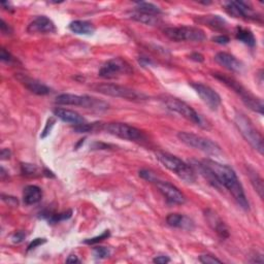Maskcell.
<instances>
[{
	"label": "cell",
	"mask_w": 264,
	"mask_h": 264,
	"mask_svg": "<svg viewBox=\"0 0 264 264\" xmlns=\"http://www.w3.org/2000/svg\"><path fill=\"white\" fill-rule=\"evenodd\" d=\"M203 161L212 170V172L220 182L221 186L226 188L231 193V195L234 196L239 206L245 211H248L250 209L248 198L236 172L230 167H228V165L219 163L211 159H205Z\"/></svg>",
	"instance_id": "1"
},
{
	"label": "cell",
	"mask_w": 264,
	"mask_h": 264,
	"mask_svg": "<svg viewBox=\"0 0 264 264\" xmlns=\"http://www.w3.org/2000/svg\"><path fill=\"white\" fill-rule=\"evenodd\" d=\"M213 77L216 78L221 83H223L224 85H226L228 88L233 89L237 94H239L242 97V101L247 108H249L253 112L259 113L260 115L263 114V102H262V99L258 98L254 94H252L249 90H247L236 79L231 78L227 75L221 74V73H214Z\"/></svg>",
	"instance_id": "2"
},
{
	"label": "cell",
	"mask_w": 264,
	"mask_h": 264,
	"mask_svg": "<svg viewBox=\"0 0 264 264\" xmlns=\"http://www.w3.org/2000/svg\"><path fill=\"white\" fill-rule=\"evenodd\" d=\"M156 158L169 171L175 173L178 177L187 183L195 182V172L189 164L181 160L179 157L165 152H157Z\"/></svg>",
	"instance_id": "3"
},
{
	"label": "cell",
	"mask_w": 264,
	"mask_h": 264,
	"mask_svg": "<svg viewBox=\"0 0 264 264\" xmlns=\"http://www.w3.org/2000/svg\"><path fill=\"white\" fill-rule=\"evenodd\" d=\"M55 103L59 106H74L82 107L93 111H106L109 109V105L97 98H93L87 95H76L64 93L56 97Z\"/></svg>",
	"instance_id": "4"
},
{
	"label": "cell",
	"mask_w": 264,
	"mask_h": 264,
	"mask_svg": "<svg viewBox=\"0 0 264 264\" xmlns=\"http://www.w3.org/2000/svg\"><path fill=\"white\" fill-rule=\"evenodd\" d=\"M235 123L240 130L243 138L261 155L263 154V139L259 131L254 127L252 122L242 113H237L235 117Z\"/></svg>",
	"instance_id": "5"
},
{
	"label": "cell",
	"mask_w": 264,
	"mask_h": 264,
	"mask_svg": "<svg viewBox=\"0 0 264 264\" xmlns=\"http://www.w3.org/2000/svg\"><path fill=\"white\" fill-rule=\"evenodd\" d=\"M163 33L165 37L176 43H181V42L201 43L207 39L205 31L198 27H190V26L169 27L163 30Z\"/></svg>",
	"instance_id": "6"
},
{
	"label": "cell",
	"mask_w": 264,
	"mask_h": 264,
	"mask_svg": "<svg viewBox=\"0 0 264 264\" xmlns=\"http://www.w3.org/2000/svg\"><path fill=\"white\" fill-rule=\"evenodd\" d=\"M178 138L186 146L196 150H200L204 153L215 155V156L222 154V150L220 146L217 143L207 138L197 136L195 134H191V132H186V131L179 132Z\"/></svg>",
	"instance_id": "7"
},
{
	"label": "cell",
	"mask_w": 264,
	"mask_h": 264,
	"mask_svg": "<svg viewBox=\"0 0 264 264\" xmlns=\"http://www.w3.org/2000/svg\"><path fill=\"white\" fill-rule=\"evenodd\" d=\"M95 91L107 95V96H112V97H117V98H123L126 101H131V102H142L146 101L147 96L139 91H136L134 89H130L124 86L116 85V84H99L94 87Z\"/></svg>",
	"instance_id": "8"
},
{
	"label": "cell",
	"mask_w": 264,
	"mask_h": 264,
	"mask_svg": "<svg viewBox=\"0 0 264 264\" xmlns=\"http://www.w3.org/2000/svg\"><path fill=\"white\" fill-rule=\"evenodd\" d=\"M163 103L169 110L181 115L183 118L187 119L188 121L204 127V122L202 117L197 114V112L192 109L189 105L182 102L179 98L175 97H165L163 99Z\"/></svg>",
	"instance_id": "9"
},
{
	"label": "cell",
	"mask_w": 264,
	"mask_h": 264,
	"mask_svg": "<svg viewBox=\"0 0 264 264\" xmlns=\"http://www.w3.org/2000/svg\"><path fill=\"white\" fill-rule=\"evenodd\" d=\"M104 130L112 136L126 141L137 142L144 139V134L140 129L126 123H107L104 124Z\"/></svg>",
	"instance_id": "10"
},
{
	"label": "cell",
	"mask_w": 264,
	"mask_h": 264,
	"mask_svg": "<svg viewBox=\"0 0 264 264\" xmlns=\"http://www.w3.org/2000/svg\"><path fill=\"white\" fill-rule=\"evenodd\" d=\"M132 73V68L130 64L122 58H113L106 62L101 71L99 77L103 79H115L121 75H129Z\"/></svg>",
	"instance_id": "11"
},
{
	"label": "cell",
	"mask_w": 264,
	"mask_h": 264,
	"mask_svg": "<svg viewBox=\"0 0 264 264\" xmlns=\"http://www.w3.org/2000/svg\"><path fill=\"white\" fill-rule=\"evenodd\" d=\"M191 87L211 110L216 111L220 107L221 97L213 88L202 83H193L191 84Z\"/></svg>",
	"instance_id": "12"
},
{
	"label": "cell",
	"mask_w": 264,
	"mask_h": 264,
	"mask_svg": "<svg viewBox=\"0 0 264 264\" xmlns=\"http://www.w3.org/2000/svg\"><path fill=\"white\" fill-rule=\"evenodd\" d=\"M155 185L157 186L160 193L165 197L168 203L172 205H184L186 203L185 195L173 184L159 179Z\"/></svg>",
	"instance_id": "13"
},
{
	"label": "cell",
	"mask_w": 264,
	"mask_h": 264,
	"mask_svg": "<svg viewBox=\"0 0 264 264\" xmlns=\"http://www.w3.org/2000/svg\"><path fill=\"white\" fill-rule=\"evenodd\" d=\"M226 12L235 18H243L246 20H254L258 19L257 14L250 7L249 4L244 2H229L225 4Z\"/></svg>",
	"instance_id": "14"
},
{
	"label": "cell",
	"mask_w": 264,
	"mask_h": 264,
	"mask_svg": "<svg viewBox=\"0 0 264 264\" xmlns=\"http://www.w3.org/2000/svg\"><path fill=\"white\" fill-rule=\"evenodd\" d=\"M16 79L26 88L28 89L30 92L35 93L37 95H48L50 94L51 92V89L43 84L42 82L36 80V79H32L26 75H23V74H17L16 75Z\"/></svg>",
	"instance_id": "15"
},
{
	"label": "cell",
	"mask_w": 264,
	"mask_h": 264,
	"mask_svg": "<svg viewBox=\"0 0 264 264\" xmlns=\"http://www.w3.org/2000/svg\"><path fill=\"white\" fill-rule=\"evenodd\" d=\"M215 61L233 73H242L244 70V64L236 56L226 52L218 53L215 56Z\"/></svg>",
	"instance_id": "16"
},
{
	"label": "cell",
	"mask_w": 264,
	"mask_h": 264,
	"mask_svg": "<svg viewBox=\"0 0 264 264\" xmlns=\"http://www.w3.org/2000/svg\"><path fill=\"white\" fill-rule=\"evenodd\" d=\"M189 165L192 168L194 172H197L202 177H204L213 187L217 189H221L222 186L220 182L218 181L217 177L214 175L212 170L208 167V165L204 161H198L195 159H191L189 162Z\"/></svg>",
	"instance_id": "17"
},
{
	"label": "cell",
	"mask_w": 264,
	"mask_h": 264,
	"mask_svg": "<svg viewBox=\"0 0 264 264\" xmlns=\"http://www.w3.org/2000/svg\"><path fill=\"white\" fill-rule=\"evenodd\" d=\"M29 33H53L56 31V26L54 22L47 16H39L33 20L27 28Z\"/></svg>",
	"instance_id": "18"
},
{
	"label": "cell",
	"mask_w": 264,
	"mask_h": 264,
	"mask_svg": "<svg viewBox=\"0 0 264 264\" xmlns=\"http://www.w3.org/2000/svg\"><path fill=\"white\" fill-rule=\"evenodd\" d=\"M205 217L211 226V228L216 231V234L223 240L229 237V231L225 223L221 220V218L212 210H207L205 212Z\"/></svg>",
	"instance_id": "19"
},
{
	"label": "cell",
	"mask_w": 264,
	"mask_h": 264,
	"mask_svg": "<svg viewBox=\"0 0 264 264\" xmlns=\"http://www.w3.org/2000/svg\"><path fill=\"white\" fill-rule=\"evenodd\" d=\"M53 113H54V116L57 117L58 119H60L61 121H63L65 123L74 124L75 126L86 123V120L83 116H81L79 113L72 111V110L57 108L53 111Z\"/></svg>",
	"instance_id": "20"
},
{
	"label": "cell",
	"mask_w": 264,
	"mask_h": 264,
	"mask_svg": "<svg viewBox=\"0 0 264 264\" xmlns=\"http://www.w3.org/2000/svg\"><path fill=\"white\" fill-rule=\"evenodd\" d=\"M167 223L175 228H181L185 230H193L194 229V222L189 217L182 215V214H171L167 218Z\"/></svg>",
	"instance_id": "21"
},
{
	"label": "cell",
	"mask_w": 264,
	"mask_h": 264,
	"mask_svg": "<svg viewBox=\"0 0 264 264\" xmlns=\"http://www.w3.org/2000/svg\"><path fill=\"white\" fill-rule=\"evenodd\" d=\"M43 198V191L36 185H29L24 188L23 202L26 206H33L39 204Z\"/></svg>",
	"instance_id": "22"
},
{
	"label": "cell",
	"mask_w": 264,
	"mask_h": 264,
	"mask_svg": "<svg viewBox=\"0 0 264 264\" xmlns=\"http://www.w3.org/2000/svg\"><path fill=\"white\" fill-rule=\"evenodd\" d=\"M198 23L204 24L214 30H225L227 27V22L225 21V19H223L222 17L218 16V15H210V16H202L196 20Z\"/></svg>",
	"instance_id": "23"
},
{
	"label": "cell",
	"mask_w": 264,
	"mask_h": 264,
	"mask_svg": "<svg viewBox=\"0 0 264 264\" xmlns=\"http://www.w3.org/2000/svg\"><path fill=\"white\" fill-rule=\"evenodd\" d=\"M70 29L72 32L78 36H92L95 32V27L91 22L77 20L70 24Z\"/></svg>",
	"instance_id": "24"
},
{
	"label": "cell",
	"mask_w": 264,
	"mask_h": 264,
	"mask_svg": "<svg viewBox=\"0 0 264 264\" xmlns=\"http://www.w3.org/2000/svg\"><path fill=\"white\" fill-rule=\"evenodd\" d=\"M130 19L135 20L137 22H140L142 24L150 25V26H156V25L161 23V20H160L159 16L145 14V13H141V12H138V11L132 12L130 14Z\"/></svg>",
	"instance_id": "25"
},
{
	"label": "cell",
	"mask_w": 264,
	"mask_h": 264,
	"mask_svg": "<svg viewBox=\"0 0 264 264\" xmlns=\"http://www.w3.org/2000/svg\"><path fill=\"white\" fill-rule=\"evenodd\" d=\"M236 38L238 41L242 42L243 44H245L251 48L255 47V45H256V39L252 33V31H250L249 29H246L243 27H238Z\"/></svg>",
	"instance_id": "26"
},
{
	"label": "cell",
	"mask_w": 264,
	"mask_h": 264,
	"mask_svg": "<svg viewBox=\"0 0 264 264\" xmlns=\"http://www.w3.org/2000/svg\"><path fill=\"white\" fill-rule=\"evenodd\" d=\"M248 175L250 177V180L255 188V190L257 191V193L259 194L260 198H263V191H264V188H263V180L261 179V177L259 176V174L254 170L252 169L251 167H248Z\"/></svg>",
	"instance_id": "27"
},
{
	"label": "cell",
	"mask_w": 264,
	"mask_h": 264,
	"mask_svg": "<svg viewBox=\"0 0 264 264\" xmlns=\"http://www.w3.org/2000/svg\"><path fill=\"white\" fill-rule=\"evenodd\" d=\"M136 6H137V8H136L137 11L141 12V13L155 15V16H159L161 14L160 8L152 3L141 2V3H136Z\"/></svg>",
	"instance_id": "28"
},
{
	"label": "cell",
	"mask_w": 264,
	"mask_h": 264,
	"mask_svg": "<svg viewBox=\"0 0 264 264\" xmlns=\"http://www.w3.org/2000/svg\"><path fill=\"white\" fill-rule=\"evenodd\" d=\"M44 218H47L49 220V222L51 224H55V223H59L61 221H65V220H69L70 218H72L73 216V211H66L63 213H59V214H53V213H44L43 214Z\"/></svg>",
	"instance_id": "29"
},
{
	"label": "cell",
	"mask_w": 264,
	"mask_h": 264,
	"mask_svg": "<svg viewBox=\"0 0 264 264\" xmlns=\"http://www.w3.org/2000/svg\"><path fill=\"white\" fill-rule=\"evenodd\" d=\"M21 173L25 177L29 178H36L39 177L40 174V169L35 164L31 163H22L21 164Z\"/></svg>",
	"instance_id": "30"
},
{
	"label": "cell",
	"mask_w": 264,
	"mask_h": 264,
	"mask_svg": "<svg viewBox=\"0 0 264 264\" xmlns=\"http://www.w3.org/2000/svg\"><path fill=\"white\" fill-rule=\"evenodd\" d=\"M140 177L142 179H144V180H146V181H148L150 183H154V184L159 180L157 175L153 171H151V170H142V171H140Z\"/></svg>",
	"instance_id": "31"
},
{
	"label": "cell",
	"mask_w": 264,
	"mask_h": 264,
	"mask_svg": "<svg viewBox=\"0 0 264 264\" xmlns=\"http://www.w3.org/2000/svg\"><path fill=\"white\" fill-rule=\"evenodd\" d=\"M93 254L96 258L106 259L111 255V251L106 247H96L93 249Z\"/></svg>",
	"instance_id": "32"
},
{
	"label": "cell",
	"mask_w": 264,
	"mask_h": 264,
	"mask_svg": "<svg viewBox=\"0 0 264 264\" xmlns=\"http://www.w3.org/2000/svg\"><path fill=\"white\" fill-rule=\"evenodd\" d=\"M110 236H111L110 230H106L105 233L102 234L101 236L92 238V239H88V240L84 241V243L87 244V245H95V244H97V243H99V242H103L104 240H107L108 238H110Z\"/></svg>",
	"instance_id": "33"
},
{
	"label": "cell",
	"mask_w": 264,
	"mask_h": 264,
	"mask_svg": "<svg viewBox=\"0 0 264 264\" xmlns=\"http://www.w3.org/2000/svg\"><path fill=\"white\" fill-rule=\"evenodd\" d=\"M200 261L202 263H205V264H214V263H222V261L220 259H218L217 257L213 256V255H210V254H205V255H202L200 257Z\"/></svg>",
	"instance_id": "34"
},
{
	"label": "cell",
	"mask_w": 264,
	"mask_h": 264,
	"mask_svg": "<svg viewBox=\"0 0 264 264\" xmlns=\"http://www.w3.org/2000/svg\"><path fill=\"white\" fill-rule=\"evenodd\" d=\"M0 59L5 62H14L15 58L12 56V54L10 52H8L6 49H2V53H0Z\"/></svg>",
	"instance_id": "35"
},
{
	"label": "cell",
	"mask_w": 264,
	"mask_h": 264,
	"mask_svg": "<svg viewBox=\"0 0 264 264\" xmlns=\"http://www.w3.org/2000/svg\"><path fill=\"white\" fill-rule=\"evenodd\" d=\"M54 124H55V120H54L53 118H50V119L48 120V123H47V125H46V128L44 129L43 134H42V136H41L42 139H45V138L50 134L51 130H52V127L54 126Z\"/></svg>",
	"instance_id": "36"
},
{
	"label": "cell",
	"mask_w": 264,
	"mask_h": 264,
	"mask_svg": "<svg viewBox=\"0 0 264 264\" xmlns=\"http://www.w3.org/2000/svg\"><path fill=\"white\" fill-rule=\"evenodd\" d=\"M3 201L11 207H18L19 206V202H18L17 198L12 197V196H8V195L3 194Z\"/></svg>",
	"instance_id": "37"
},
{
	"label": "cell",
	"mask_w": 264,
	"mask_h": 264,
	"mask_svg": "<svg viewBox=\"0 0 264 264\" xmlns=\"http://www.w3.org/2000/svg\"><path fill=\"white\" fill-rule=\"evenodd\" d=\"M25 238H26V234L24 233V231H18V233H16L12 237V241L15 244H20L25 240Z\"/></svg>",
	"instance_id": "38"
},
{
	"label": "cell",
	"mask_w": 264,
	"mask_h": 264,
	"mask_svg": "<svg viewBox=\"0 0 264 264\" xmlns=\"http://www.w3.org/2000/svg\"><path fill=\"white\" fill-rule=\"evenodd\" d=\"M0 29H2V32L5 36H9L13 33V29L3 19H2V21H0Z\"/></svg>",
	"instance_id": "39"
},
{
	"label": "cell",
	"mask_w": 264,
	"mask_h": 264,
	"mask_svg": "<svg viewBox=\"0 0 264 264\" xmlns=\"http://www.w3.org/2000/svg\"><path fill=\"white\" fill-rule=\"evenodd\" d=\"M46 242H47L46 239H36V240H33V242H31L30 245L28 246L27 251H31V250H33V249H36V248H38L39 246L45 244Z\"/></svg>",
	"instance_id": "40"
},
{
	"label": "cell",
	"mask_w": 264,
	"mask_h": 264,
	"mask_svg": "<svg viewBox=\"0 0 264 264\" xmlns=\"http://www.w3.org/2000/svg\"><path fill=\"white\" fill-rule=\"evenodd\" d=\"M213 42L216 44H219V45H227L230 42V40L226 36H218V37L213 38Z\"/></svg>",
	"instance_id": "41"
},
{
	"label": "cell",
	"mask_w": 264,
	"mask_h": 264,
	"mask_svg": "<svg viewBox=\"0 0 264 264\" xmlns=\"http://www.w3.org/2000/svg\"><path fill=\"white\" fill-rule=\"evenodd\" d=\"M171 261V259L168 256H158L156 258H154L153 262L157 263V264H165V263H169Z\"/></svg>",
	"instance_id": "42"
},
{
	"label": "cell",
	"mask_w": 264,
	"mask_h": 264,
	"mask_svg": "<svg viewBox=\"0 0 264 264\" xmlns=\"http://www.w3.org/2000/svg\"><path fill=\"white\" fill-rule=\"evenodd\" d=\"M190 59H192V60H194V61H196V62H204V60H205L204 56H203L202 54H200V53H193V54H191V55H190Z\"/></svg>",
	"instance_id": "43"
},
{
	"label": "cell",
	"mask_w": 264,
	"mask_h": 264,
	"mask_svg": "<svg viewBox=\"0 0 264 264\" xmlns=\"http://www.w3.org/2000/svg\"><path fill=\"white\" fill-rule=\"evenodd\" d=\"M0 155H2V160H8V159L11 158L12 152L9 149H3L2 154H0Z\"/></svg>",
	"instance_id": "44"
},
{
	"label": "cell",
	"mask_w": 264,
	"mask_h": 264,
	"mask_svg": "<svg viewBox=\"0 0 264 264\" xmlns=\"http://www.w3.org/2000/svg\"><path fill=\"white\" fill-rule=\"evenodd\" d=\"M66 262H68V263H79L80 260L76 255H71L68 259H66Z\"/></svg>",
	"instance_id": "45"
},
{
	"label": "cell",
	"mask_w": 264,
	"mask_h": 264,
	"mask_svg": "<svg viewBox=\"0 0 264 264\" xmlns=\"http://www.w3.org/2000/svg\"><path fill=\"white\" fill-rule=\"evenodd\" d=\"M0 177H2V180H3V181H5V180H6V177H8V178H9V175L7 174V172H6L5 168H2V173H0Z\"/></svg>",
	"instance_id": "46"
},
{
	"label": "cell",
	"mask_w": 264,
	"mask_h": 264,
	"mask_svg": "<svg viewBox=\"0 0 264 264\" xmlns=\"http://www.w3.org/2000/svg\"><path fill=\"white\" fill-rule=\"evenodd\" d=\"M44 174L47 176V177H49V178H55V176H54V174L52 173V172H50V171H48V170H45L44 171Z\"/></svg>",
	"instance_id": "47"
}]
</instances>
